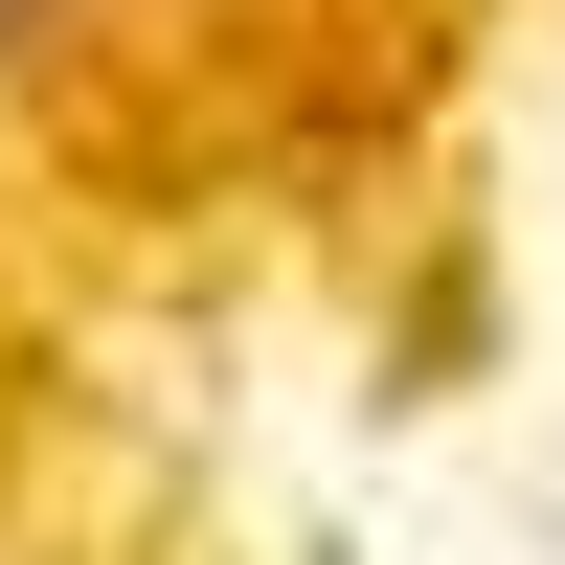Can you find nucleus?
<instances>
[{
  "label": "nucleus",
  "mask_w": 565,
  "mask_h": 565,
  "mask_svg": "<svg viewBox=\"0 0 565 565\" xmlns=\"http://www.w3.org/2000/svg\"><path fill=\"white\" fill-rule=\"evenodd\" d=\"M23 23H45V0H0V45H23Z\"/></svg>",
  "instance_id": "obj_1"
}]
</instances>
